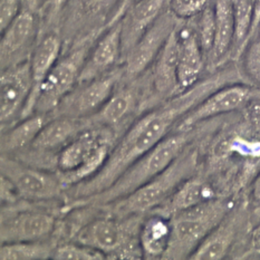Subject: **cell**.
Returning a JSON list of instances; mask_svg holds the SVG:
<instances>
[{"instance_id":"25","label":"cell","mask_w":260,"mask_h":260,"mask_svg":"<svg viewBox=\"0 0 260 260\" xmlns=\"http://www.w3.org/2000/svg\"><path fill=\"white\" fill-rule=\"evenodd\" d=\"M171 235L170 219L159 213H149L140 229V246L144 259H162Z\"/></svg>"},{"instance_id":"16","label":"cell","mask_w":260,"mask_h":260,"mask_svg":"<svg viewBox=\"0 0 260 260\" xmlns=\"http://www.w3.org/2000/svg\"><path fill=\"white\" fill-rule=\"evenodd\" d=\"M122 65L120 21L107 27L90 47L78 83H85L109 74Z\"/></svg>"},{"instance_id":"33","label":"cell","mask_w":260,"mask_h":260,"mask_svg":"<svg viewBox=\"0 0 260 260\" xmlns=\"http://www.w3.org/2000/svg\"><path fill=\"white\" fill-rule=\"evenodd\" d=\"M71 0H45L39 9L43 17V22L48 26H54L58 21L63 10Z\"/></svg>"},{"instance_id":"15","label":"cell","mask_w":260,"mask_h":260,"mask_svg":"<svg viewBox=\"0 0 260 260\" xmlns=\"http://www.w3.org/2000/svg\"><path fill=\"white\" fill-rule=\"evenodd\" d=\"M39 37V21L35 11L21 9L2 31V70L29 60Z\"/></svg>"},{"instance_id":"29","label":"cell","mask_w":260,"mask_h":260,"mask_svg":"<svg viewBox=\"0 0 260 260\" xmlns=\"http://www.w3.org/2000/svg\"><path fill=\"white\" fill-rule=\"evenodd\" d=\"M54 260H104L106 256L92 247L83 245L75 240L58 242L56 246Z\"/></svg>"},{"instance_id":"31","label":"cell","mask_w":260,"mask_h":260,"mask_svg":"<svg viewBox=\"0 0 260 260\" xmlns=\"http://www.w3.org/2000/svg\"><path fill=\"white\" fill-rule=\"evenodd\" d=\"M244 71L247 77L260 86V27L244 49ZM241 54V55H242Z\"/></svg>"},{"instance_id":"3","label":"cell","mask_w":260,"mask_h":260,"mask_svg":"<svg viewBox=\"0 0 260 260\" xmlns=\"http://www.w3.org/2000/svg\"><path fill=\"white\" fill-rule=\"evenodd\" d=\"M199 163V151L190 144L166 170L133 193L107 205L100 206L116 217L146 216L159 208L186 179L194 175Z\"/></svg>"},{"instance_id":"6","label":"cell","mask_w":260,"mask_h":260,"mask_svg":"<svg viewBox=\"0 0 260 260\" xmlns=\"http://www.w3.org/2000/svg\"><path fill=\"white\" fill-rule=\"evenodd\" d=\"M231 209L228 200L216 197L173 214L170 240L162 259H189Z\"/></svg>"},{"instance_id":"20","label":"cell","mask_w":260,"mask_h":260,"mask_svg":"<svg viewBox=\"0 0 260 260\" xmlns=\"http://www.w3.org/2000/svg\"><path fill=\"white\" fill-rule=\"evenodd\" d=\"M240 222L241 210H239V208L231 209L222 221L209 234L189 259L219 260L224 258L238 234Z\"/></svg>"},{"instance_id":"4","label":"cell","mask_w":260,"mask_h":260,"mask_svg":"<svg viewBox=\"0 0 260 260\" xmlns=\"http://www.w3.org/2000/svg\"><path fill=\"white\" fill-rule=\"evenodd\" d=\"M118 137L112 128L90 125L59 152L56 172L67 189L98 174L109 159Z\"/></svg>"},{"instance_id":"34","label":"cell","mask_w":260,"mask_h":260,"mask_svg":"<svg viewBox=\"0 0 260 260\" xmlns=\"http://www.w3.org/2000/svg\"><path fill=\"white\" fill-rule=\"evenodd\" d=\"M20 0H2L0 5V27L2 31L20 13Z\"/></svg>"},{"instance_id":"27","label":"cell","mask_w":260,"mask_h":260,"mask_svg":"<svg viewBox=\"0 0 260 260\" xmlns=\"http://www.w3.org/2000/svg\"><path fill=\"white\" fill-rule=\"evenodd\" d=\"M231 4H233L236 26L233 53L239 57L246 47L251 29L253 3L252 0H231Z\"/></svg>"},{"instance_id":"36","label":"cell","mask_w":260,"mask_h":260,"mask_svg":"<svg viewBox=\"0 0 260 260\" xmlns=\"http://www.w3.org/2000/svg\"><path fill=\"white\" fill-rule=\"evenodd\" d=\"M252 196L257 201L260 202V173L258 174V177L255 179V181H253Z\"/></svg>"},{"instance_id":"32","label":"cell","mask_w":260,"mask_h":260,"mask_svg":"<svg viewBox=\"0 0 260 260\" xmlns=\"http://www.w3.org/2000/svg\"><path fill=\"white\" fill-rule=\"evenodd\" d=\"M214 0H169V8L179 19L186 20L211 5Z\"/></svg>"},{"instance_id":"17","label":"cell","mask_w":260,"mask_h":260,"mask_svg":"<svg viewBox=\"0 0 260 260\" xmlns=\"http://www.w3.org/2000/svg\"><path fill=\"white\" fill-rule=\"evenodd\" d=\"M178 41V80L181 92L200 81L207 58L191 19H181L175 28Z\"/></svg>"},{"instance_id":"5","label":"cell","mask_w":260,"mask_h":260,"mask_svg":"<svg viewBox=\"0 0 260 260\" xmlns=\"http://www.w3.org/2000/svg\"><path fill=\"white\" fill-rule=\"evenodd\" d=\"M144 217H116L100 207V212L77 231L73 240L101 251L106 259H141L143 252L139 237Z\"/></svg>"},{"instance_id":"24","label":"cell","mask_w":260,"mask_h":260,"mask_svg":"<svg viewBox=\"0 0 260 260\" xmlns=\"http://www.w3.org/2000/svg\"><path fill=\"white\" fill-rule=\"evenodd\" d=\"M53 116L35 113L2 131V155L15 156L29 146Z\"/></svg>"},{"instance_id":"26","label":"cell","mask_w":260,"mask_h":260,"mask_svg":"<svg viewBox=\"0 0 260 260\" xmlns=\"http://www.w3.org/2000/svg\"><path fill=\"white\" fill-rule=\"evenodd\" d=\"M57 242L54 238L37 241L6 242L0 246L2 260H47L53 258Z\"/></svg>"},{"instance_id":"18","label":"cell","mask_w":260,"mask_h":260,"mask_svg":"<svg viewBox=\"0 0 260 260\" xmlns=\"http://www.w3.org/2000/svg\"><path fill=\"white\" fill-rule=\"evenodd\" d=\"M169 8V0H140L124 11L120 20L122 61L155 20Z\"/></svg>"},{"instance_id":"2","label":"cell","mask_w":260,"mask_h":260,"mask_svg":"<svg viewBox=\"0 0 260 260\" xmlns=\"http://www.w3.org/2000/svg\"><path fill=\"white\" fill-rule=\"evenodd\" d=\"M194 128L179 131L174 129L172 133L163 139L159 144L146 152L129 166L125 172L118 178L110 188L100 193L84 198L81 200L65 203L63 213L81 206H103L122 199L133 193L141 186L148 183L171 165L182 152L192 143L194 138Z\"/></svg>"},{"instance_id":"35","label":"cell","mask_w":260,"mask_h":260,"mask_svg":"<svg viewBox=\"0 0 260 260\" xmlns=\"http://www.w3.org/2000/svg\"><path fill=\"white\" fill-rule=\"evenodd\" d=\"M137 2H140V0H120V3H118L117 7L114 11V14H113L112 18L109 22V25H107V27H110V26L114 25V24H116V22L120 21L123 14H124V11H125L132 4L137 3Z\"/></svg>"},{"instance_id":"11","label":"cell","mask_w":260,"mask_h":260,"mask_svg":"<svg viewBox=\"0 0 260 260\" xmlns=\"http://www.w3.org/2000/svg\"><path fill=\"white\" fill-rule=\"evenodd\" d=\"M122 80L123 71L121 65L109 74L96 80L78 83L59 102L50 115L74 118H88L93 116L111 98Z\"/></svg>"},{"instance_id":"13","label":"cell","mask_w":260,"mask_h":260,"mask_svg":"<svg viewBox=\"0 0 260 260\" xmlns=\"http://www.w3.org/2000/svg\"><path fill=\"white\" fill-rule=\"evenodd\" d=\"M259 95L258 89L242 82L220 87L186 113L175 129H191L210 118L242 110L252 99Z\"/></svg>"},{"instance_id":"38","label":"cell","mask_w":260,"mask_h":260,"mask_svg":"<svg viewBox=\"0 0 260 260\" xmlns=\"http://www.w3.org/2000/svg\"><path fill=\"white\" fill-rule=\"evenodd\" d=\"M253 3V11L260 15V0H252Z\"/></svg>"},{"instance_id":"14","label":"cell","mask_w":260,"mask_h":260,"mask_svg":"<svg viewBox=\"0 0 260 260\" xmlns=\"http://www.w3.org/2000/svg\"><path fill=\"white\" fill-rule=\"evenodd\" d=\"M34 86L29 60L2 70L0 123L2 131L20 121Z\"/></svg>"},{"instance_id":"1","label":"cell","mask_w":260,"mask_h":260,"mask_svg":"<svg viewBox=\"0 0 260 260\" xmlns=\"http://www.w3.org/2000/svg\"><path fill=\"white\" fill-rule=\"evenodd\" d=\"M239 82L240 76L235 70H223L144 112L117 140L100 172L67 189L65 203L95 196L110 188L139 157L172 133L186 113L202 100L220 87Z\"/></svg>"},{"instance_id":"12","label":"cell","mask_w":260,"mask_h":260,"mask_svg":"<svg viewBox=\"0 0 260 260\" xmlns=\"http://www.w3.org/2000/svg\"><path fill=\"white\" fill-rule=\"evenodd\" d=\"M181 19L168 8L134 45L122 61L123 81H132L148 71Z\"/></svg>"},{"instance_id":"8","label":"cell","mask_w":260,"mask_h":260,"mask_svg":"<svg viewBox=\"0 0 260 260\" xmlns=\"http://www.w3.org/2000/svg\"><path fill=\"white\" fill-rule=\"evenodd\" d=\"M96 38L73 45L70 50L63 53L41 86L30 94L20 120L35 113L50 114L56 109L59 102L78 84L83 65Z\"/></svg>"},{"instance_id":"30","label":"cell","mask_w":260,"mask_h":260,"mask_svg":"<svg viewBox=\"0 0 260 260\" xmlns=\"http://www.w3.org/2000/svg\"><path fill=\"white\" fill-rule=\"evenodd\" d=\"M118 3L120 0H78L81 16L87 17V19H103L106 28Z\"/></svg>"},{"instance_id":"22","label":"cell","mask_w":260,"mask_h":260,"mask_svg":"<svg viewBox=\"0 0 260 260\" xmlns=\"http://www.w3.org/2000/svg\"><path fill=\"white\" fill-rule=\"evenodd\" d=\"M214 34L213 48L209 63L213 66L222 64L227 56L233 53L235 43V16L231 0H214Z\"/></svg>"},{"instance_id":"21","label":"cell","mask_w":260,"mask_h":260,"mask_svg":"<svg viewBox=\"0 0 260 260\" xmlns=\"http://www.w3.org/2000/svg\"><path fill=\"white\" fill-rule=\"evenodd\" d=\"M213 198H216V192L212 185L201 175L194 174L186 179L159 208L152 212L170 219L175 213L200 205Z\"/></svg>"},{"instance_id":"37","label":"cell","mask_w":260,"mask_h":260,"mask_svg":"<svg viewBox=\"0 0 260 260\" xmlns=\"http://www.w3.org/2000/svg\"><path fill=\"white\" fill-rule=\"evenodd\" d=\"M44 2L45 0H27V3H28L27 9H30L36 13L37 9H41Z\"/></svg>"},{"instance_id":"10","label":"cell","mask_w":260,"mask_h":260,"mask_svg":"<svg viewBox=\"0 0 260 260\" xmlns=\"http://www.w3.org/2000/svg\"><path fill=\"white\" fill-rule=\"evenodd\" d=\"M89 126L88 118L53 116L27 149L11 157L44 170L56 171L59 152Z\"/></svg>"},{"instance_id":"28","label":"cell","mask_w":260,"mask_h":260,"mask_svg":"<svg viewBox=\"0 0 260 260\" xmlns=\"http://www.w3.org/2000/svg\"><path fill=\"white\" fill-rule=\"evenodd\" d=\"M194 29L198 39L202 47L203 53L206 55L207 61L210 58V55L214 44V34H216V24H214V7L213 3L203 9L200 14H198L193 18Z\"/></svg>"},{"instance_id":"7","label":"cell","mask_w":260,"mask_h":260,"mask_svg":"<svg viewBox=\"0 0 260 260\" xmlns=\"http://www.w3.org/2000/svg\"><path fill=\"white\" fill-rule=\"evenodd\" d=\"M64 203L31 202L19 199L2 206L0 242L52 239L63 217Z\"/></svg>"},{"instance_id":"9","label":"cell","mask_w":260,"mask_h":260,"mask_svg":"<svg viewBox=\"0 0 260 260\" xmlns=\"http://www.w3.org/2000/svg\"><path fill=\"white\" fill-rule=\"evenodd\" d=\"M2 177L13 184L20 199L43 203H65L67 188L56 171L44 170L11 156L2 155Z\"/></svg>"},{"instance_id":"23","label":"cell","mask_w":260,"mask_h":260,"mask_svg":"<svg viewBox=\"0 0 260 260\" xmlns=\"http://www.w3.org/2000/svg\"><path fill=\"white\" fill-rule=\"evenodd\" d=\"M61 55H63V41L57 31H46L38 37L29 57L34 82L31 93L41 86Z\"/></svg>"},{"instance_id":"19","label":"cell","mask_w":260,"mask_h":260,"mask_svg":"<svg viewBox=\"0 0 260 260\" xmlns=\"http://www.w3.org/2000/svg\"><path fill=\"white\" fill-rule=\"evenodd\" d=\"M146 72L157 105L181 93L178 80V41L175 29Z\"/></svg>"}]
</instances>
